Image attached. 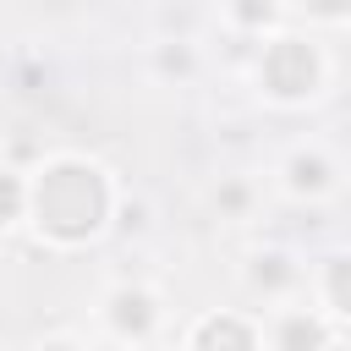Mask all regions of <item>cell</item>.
<instances>
[{"label": "cell", "mask_w": 351, "mask_h": 351, "mask_svg": "<svg viewBox=\"0 0 351 351\" xmlns=\"http://www.w3.org/2000/svg\"><path fill=\"white\" fill-rule=\"evenodd\" d=\"M197 351H252V335L236 318H208L197 329Z\"/></svg>", "instance_id": "cell-3"}, {"label": "cell", "mask_w": 351, "mask_h": 351, "mask_svg": "<svg viewBox=\"0 0 351 351\" xmlns=\"http://www.w3.org/2000/svg\"><path fill=\"white\" fill-rule=\"evenodd\" d=\"M33 203H38V225L49 236L77 241L104 219V181L88 165H49L38 192H33Z\"/></svg>", "instance_id": "cell-1"}, {"label": "cell", "mask_w": 351, "mask_h": 351, "mask_svg": "<svg viewBox=\"0 0 351 351\" xmlns=\"http://www.w3.org/2000/svg\"><path fill=\"white\" fill-rule=\"evenodd\" d=\"M44 351H71V346H44Z\"/></svg>", "instance_id": "cell-10"}, {"label": "cell", "mask_w": 351, "mask_h": 351, "mask_svg": "<svg viewBox=\"0 0 351 351\" xmlns=\"http://www.w3.org/2000/svg\"><path fill=\"white\" fill-rule=\"evenodd\" d=\"M280 351H324V324L307 313H291L280 329Z\"/></svg>", "instance_id": "cell-5"}, {"label": "cell", "mask_w": 351, "mask_h": 351, "mask_svg": "<svg viewBox=\"0 0 351 351\" xmlns=\"http://www.w3.org/2000/svg\"><path fill=\"white\" fill-rule=\"evenodd\" d=\"M263 82H269V93H280V99L313 93V82H318V55H313L302 38H280V44L263 55Z\"/></svg>", "instance_id": "cell-2"}, {"label": "cell", "mask_w": 351, "mask_h": 351, "mask_svg": "<svg viewBox=\"0 0 351 351\" xmlns=\"http://www.w3.org/2000/svg\"><path fill=\"white\" fill-rule=\"evenodd\" d=\"M16 203H22V186L11 176H0V214H16Z\"/></svg>", "instance_id": "cell-9"}, {"label": "cell", "mask_w": 351, "mask_h": 351, "mask_svg": "<svg viewBox=\"0 0 351 351\" xmlns=\"http://www.w3.org/2000/svg\"><path fill=\"white\" fill-rule=\"evenodd\" d=\"M110 318H115V329H132V335H143V329L154 324V302H148L143 291H115V302H110Z\"/></svg>", "instance_id": "cell-4"}, {"label": "cell", "mask_w": 351, "mask_h": 351, "mask_svg": "<svg viewBox=\"0 0 351 351\" xmlns=\"http://www.w3.org/2000/svg\"><path fill=\"white\" fill-rule=\"evenodd\" d=\"M252 280H258V285H280V280H291V269H285V258H258Z\"/></svg>", "instance_id": "cell-7"}, {"label": "cell", "mask_w": 351, "mask_h": 351, "mask_svg": "<svg viewBox=\"0 0 351 351\" xmlns=\"http://www.w3.org/2000/svg\"><path fill=\"white\" fill-rule=\"evenodd\" d=\"M291 186L296 192H324L329 186V165L324 159H291Z\"/></svg>", "instance_id": "cell-6"}, {"label": "cell", "mask_w": 351, "mask_h": 351, "mask_svg": "<svg viewBox=\"0 0 351 351\" xmlns=\"http://www.w3.org/2000/svg\"><path fill=\"white\" fill-rule=\"evenodd\" d=\"M329 302L335 313H346V258H329Z\"/></svg>", "instance_id": "cell-8"}]
</instances>
